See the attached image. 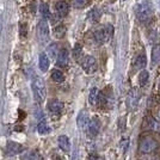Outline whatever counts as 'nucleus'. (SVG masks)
Segmentation results:
<instances>
[{"mask_svg":"<svg viewBox=\"0 0 160 160\" xmlns=\"http://www.w3.org/2000/svg\"><path fill=\"white\" fill-rule=\"evenodd\" d=\"M55 8H56V13L59 14V17L63 18L68 14V11H69V6L66 1H59L56 2L55 5Z\"/></svg>","mask_w":160,"mask_h":160,"instance_id":"nucleus-12","label":"nucleus"},{"mask_svg":"<svg viewBox=\"0 0 160 160\" xmlns=\"http://www.w3.org/2000/svg\"><path fill=\"white\" fill-rule=\"evenodd\" d=\"M99 17H100V10H98V8H93L90 12V14H88V18L91 20H93V22L99 19Z\"/></svg>","mask_w":160,"mask_h":160,"instance_id":"nucleus-24","label":"nucleus"},{"mask_svg":"<svg viewBox=\"0 0 160 160\" xmlns=\"http://www.w3.org/2000/svg\"><path fill=\"white\" fill-rule=\"evenodd\" d=\"M159 118H160V111H159Z\"/></svg>","mask_w":160,"mask_h":160,"instance_id":"nucleus-31","label":"nucleus"},{"mask_svg":"<svg viewBox=\"0 0 160 160\" xmlns=\"http://www.w3.org/2000/svg\"><path fill=\"white\" fill-rule=\"evenodd\" d=\"M160 61V46L157 44L152 49V63L155 65Z\"/></svg>","mask_w":160,"mask_h":160,"instance_id":"nucleus-20","label":"nucleus"},{"mask_svg":"<svg viewBox=\"0 0 160 160\" xmlns=\"http://www.w3.org/2000/svg\"><path fill=\"white\" fill-rule=\"evenodd\" d=\"M90 122V115L87 112L86 110H82L80 111L79 115H78V118H77V124L80 129L82 130H86V127Z\"/></svg>","mask_w":160,"mask_h":160,"instance_id":"nucleus-9","label":"nucleus"},{"mask_svg":"<svg viewBox=\"0 0 160 160\" xmlns=\"http://www.w3.org/2000/svg\"><path fill=\"white\" fill-rule=\"evenodd\" d=\"M99 129H100L99 121H98L97 117H93L92 120H90V122H88V124H87V127H86L87 135H88L90 138H94L97 134L99 133Z\"/></svg>","mask_w":160,"mask_h":160,"instance_id":"nucleus-8","label":"nucleus"},{"mask_svg":"<svg viewBox=\"0 0 160 160\" xmlns=\"http://www.w3.org/2000/svg\"><path fill=\"white\" fill-rule=\"evenodd\" d=\"M47 107L50 112L60 113L61 111H62V109H63V104H62V102H60L59 99H52L48 102Z\"/></svg>","mask_w":160,"mask_h":160,"instance_id":"nucleus-11","label":"nucleus"},{"mask_svg":"<svg viewBox=\"0 0 160 160\" xmlns=\"http://www.w3.org/2000/svg\"><path fill=\"white\" fill-rule=\"evenodd\" d=\"M81 53H82L81 47H80V46H75V48H74V50H73V54H74V58H75L77 60H79V59H80Z\"/></svg>","mask_w":160,"mask_h":160,"instance_id":"nucleus-28","label":"nucleus"},{"mask_svg":"<svg viewBox=\"0 0 160 160\" xmlns=\"http://www.w3.org/2000/svg\"><path fill=\"white\" fill-rule=\"evenodd\" d=\"M157 148V141L152 138H143L140 142V152L141 153H151Z\"/></svg>","mask_w":160,"mask_h":160,"instance_id":"nucleus-6","label":"nucleus"},{"mask_svg":"<svg viewBox=\"0 0 160 160\" xmlns=\"http://www.w3.org/2000/svg\"><path fill=\"white\" fill-rule=\"evenodd\" d=\"M37 132L40 134H42V135L48 134L50 132V128H49L48 123L44 120H41L40 122H38V124H37Z\"/></svg>","mask_w":160,"mask_h":160,"instance_id":"nucleus-18","label":"nucleus"},{"mask_svg":"<svg viewBox=\"0 0 160 160\" xmlns=\"http://www.w3.org/2000/svg\"><path fill=\"white\" fill-rule=\"evenodd\" d=\"M139 84H140V86H145L147 85V82H148V79H149V72L146 71V69H142L139 74Z\"/></svg>","mask_w":160,"mask_h":160,"instance_id":"nucleus-17","label":"nucleus"},{"mask_svg":"<svg viewBox=\"0 0 160 160\" xmlns=\"http://www.w3.org/2000/svg\"><path fill=\"white\" fill-rule=\"evenodd\" d=\"M37 37L42 43L47 42L49 38V25L46 19L40 20V23L37 25Z\"/></svg>","mask_w":160,"mask_h":160,"instance_id":"nucleus-5","label":"nucleus"},{"mask_svg":"<svg viewBox=\"0 0 160 160\" xmlns=\"http://www.w3.org/2000/svg\"><path fill=\"white\" fill-rule=\"evenodd\" d=\"M153 14V6L149 1H142L136 6V17L140 22H146Z\"/></svg>","mask_w":160,"mask_h":160,"instance_id":"nucleus-2","label":"nucleus"},{"mask_svg":"<svg viewBox=\"0 0 160 160\" xmlns=\"http://www.w3.org/2000/svg\"><path fill=\"white\" fill-rule=\"evenodd\" d=\"M98 93H99V91H98L97 87H92V88L90 90L88 103H90L91 105H96V104H97V102H98Z\"/></svg>","mask_w":160,"mask_h":160,"instance_id":"nucleus-16","label":"nucleus"},{"mask_svg":"<svg viewBox=\"0 0 160 160\" xmlns=\"http://www.w3.org/2000/svg\"><path fill=\"white\" fill-rule=\"evenodd\" d=\"M56 160H61V159H56Z\"/></svg>","mask_w":160,"mask_h":160,"instance_id":"nucleus-32","label":"nucleus"},{"mask_svg":"<svg viewBox=\"0 0 160 160\" xmlns=\"http://www.w3.org/2000/svg\"><path fill=\"white\" fill-rule=\"evenodd\" d=\"M0 36H1V22H0Z\"/></svg>","mask_w":160,"mask_h":160,"instance_id":"nucleus-30","label":"nucleus"},{"mask_svg":"<svg viewBox=\"0 0 160 160\" xmlns=\"http://www.w3.org/2000/svg\"><path fill=\"white\" fill-rule=\"evenodd\" d=\"M49 58L46 53H41L40 54V59H38V66H40V69L42 72H47L48 68H49Z\"/></svg>","mask_w":160,"mask_h":160,"instance_id":"nucleus-13","label":"nucleus"},{"mask_svg":"<svg viewBox=\"0 0 160 160\" xmlns=\"http://www.w3.org/2000/svg\"><path fill=\"white\" fill-rule=\"evenodd\" d=\"M35 117L40 121L43 120V113L41 111V109H36V110H35Z\"/></svg>","mask_w":160,"mask_h":160,"instance_id":"nucleus-29","label":"nucleus"},{"mask_svg":"<svg viewBox=\"0 0 160 160\" xmlns=\"http://www.w3.org/2000/svg\"><path fill=\"white\" fill-rule=\"evenodd\" d=\"M52 79L55 81V82H62L65 80V75L61 71H58V69H54L52 72Z\"/></svg>","mask_w":160,"mask_h":160,"instance_id":"nucleus-21","label":"nucleus"},{"mask_svg":"<svg viewBox=\"0 0 160 160\" xmlns=\"http://www.w3.org/2000/svg\"><path fill=\"white\" fill-rule=\"evenodd\" d=\"M65 33H66V28L63 27V25H61V24L54 29V36L56 38H62L65 36Z\"/></svg>","mask_w":160,"mask_h":160,"instance_id":"nucleus-22","label":"nucleus"},{"mask_svg":"<svg viewBox=\"0 0 160 160\" xmlns=\"http://www.w3.org/2000/svg\"><path fill=\"white\" fill-rule=\"evenodd\" d=\"M58 142H59V146H60V148L63 152H69V149H71V141L68 139V136L61 135V136H59Z\"/></svg>","mask_w":160,"mask_h":160,"instance_id":"nucleus-14","label":"nucleus"},{"mask_svg":"<svg viewBox=\"0 0 160 160\" xmlns=\"http://www.w3.org/2000/svg\"><path fill=\"white\" fill-rule=\"evenodd\" d=\"M22 160H40V157L38 154L35 153V152H29L25 155L22 157Z\"/></svg>","mask_w":160,"mask_h":160,"instance_id":"nucleus-25","label":"nucleus"},{"mask_svg":"<svg viewBox=\"0 0 160 160\" xmlns=\"http://www.w3.org/2000/svg\"><path fill=\"white\" fill-rule=\"evenodd\" d=\"M113 35V28L112 25H105V27H102L99 29H97L93 32L94 40L97 41L98 43L103 44V43H107L108 41L112 37Z\"/></svg>","mask_w":160,"mask_h":160,"instance_id":"nucleus-3","label":"nucleus"},{"mask_svg":"<svg viewBox=\"0 0 160 160\" xmlns=\"http://www.w3.org/2000/svg\"><path fill=\"white\" fill-rule=\"evenodd\" d=\"M47 55L48 58H50V59H56V56H58V54H59V49H58V44L56 43H52L47 49Z\"/></svg>","mask_w":160,"mask_h":160,"instance_id":"nucleus-19","label":"nucleus"},{"mask_svg":"<svg viewBox=\"0 0 160 160\" xmlns=\"http://www.w3.org/2000/svg\"><path fill=\"white\" fill-rule=\"evenodd\" d=\"M31 88H32L33 98L36 102L42 103L43 100L46 99L47 96V88H46V84L42 78L40 77H35L31 82Z\"/></svg>","mask_w":160,"mask_h":160,"instance_id":"nucleus-1","label":"nucleus"},{"mask_svg":"<svg viewBox=\"0 0 160 160\" xmlns=\"http://www.w3.org/2000/svg\"><path fill=\"white\" fill-rule=\"evenodd\" d=\"M81 67L87 74H93L97 71V61L93 56H85L81 60Z\"/></svg>","mask_w":160,"mask_h":160,"instance_id":"nucleus-4","label":"nucleus"},{"mask_svg":"<svg viewBox=\"0 0 160 160\" xmlns=\"http://www.w3.org/2000/svg\"><path fill=\"white\" fill-rule=\"evenodd\" d=\"M68 61H69V53L67 49H61L58 56H56V65L59 67H66L68 65Z\"/></svg>","mask_w":160,"mask_h":160,"instance_id":"nucleus-10","label":"nucleus"},{"mask_svg":"<svg viewBox=\"0 0 160 160\" xmlns=\"http://www.w3.org/2000/svg\"><path fill=\"white\" fill-rule=\"evenodd\" d=\"M146 63H147V59L143 54L138 55V56L135 58V60H134V67H135L136 69H143V68L146 67Z\"/></svg>","mask_w":160,"mask_h":160,"instance_id":"nucleus-15","label":"nucleus"},{"mask_svg":"<svg viewBox=\"0 0 160 160\" xmlns=\"http://www.w3.org/2000/svg\"><path fill=\"white\" fill-rule=\"evenodd\" d=\"M149 128L153 130V132H157V133H160V122L155 120H151L149 121Z\"/></svg>","mask_w":160,"mask_h":160,"instance_id":"nucleus-26","label":"nucleus"},{"mask_svg":"<svg viewBox=\"0 0 160 160\" xmlns=\"http://www.w3.org/2000/svg\"><path fill=\"white\" fill-rule=\"evenodd\" d=\"M123 1H124V0H123Z\"/></svg>","mask_w":160,"mask_h":160,"instance_id":"nucleus-33","label":"nucleus"},{"mask_svg":"<svg viewBox=\"0 0 160 160\" xmlns=\"http://www.w3.org/2000/svg\"><path fill=\"white\" fill-rule=\"evenodd\" d=\"M28 25L27 23H20L19 24V36L20 37H25L28 32Z\"/></svg>","mask_w":160,"mask_h":160,"instance_id":"nucleus-27","label":"nucleus"},{"mask_svg":"<svg viewBox=\"0 0 160 160\" xmlns=\"http://www.w3.org/2000/svg\"><path fill=\"white\" fill-rule=\"evenodd\" d=\"M41 14H42V17L44 18V19H48L49 17H50V11H49V6H48L47 4H41Z\"/></svg>","mask_w":160,"mask_h":160,"instance_id":"nucleus-23","label":"nucleus"},{"mask_svg":"<svg viewBox=\"0 0 160 160\" xmlns=\"http://www.w3.org/2000/svg\"><path fill=\"white\" fill-rule=\"evenodd\" d=\"M140 97H141L140 92H139V90H136V88L132 90V91L128 93L127 105L130 110H134L135 108L138 107V104H139V102H140Z\"/></svg>","mask_w":160,"mask_h":160,"instance_id":"nucleus-7","label":"nucleus"}]
</instances>
